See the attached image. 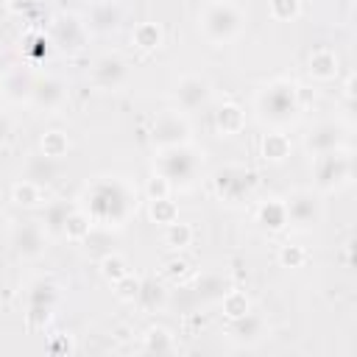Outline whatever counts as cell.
Listing matches in <instances>:
<instances>
[{
	"label": "cell",
	"instance_id": "obj_17",
	"mask_svg": "<svg viewBox=\"0 0 357 357\" xmlns=\"http://www.w3.org/2000/svg\"><path fill=\"white\" fill-rule=\"evenodd\" d=\"M120 22H123L120 6L112 3V0H106V3H95V6L89 8V17H86L84 25H86V31H92V33H112V31L120 28Z\"/></svg>",
	"mask_w": 357,
	"mask_h": 357
},
{
	"label": "cell",
	"instance_id": "obj_39",
	"mask_svg": "<svg viewBox=\"0 0 357 357\" xmlns=\"http://www.w3.org/2000/svg\"><path fill=\"white\" fill-rule=\"evenodd\" d=\"M170 190H173V184H170L162 173H153V176L148 178V184H145V195H148V201H153V198H167Z\"/></svg>",
	"mask_w": 357,
	"mask_h": 357
},
{
	"label": "cell",
	"instance_id": "obj_30",
	"mask_svg": "<svg viewBox=\"0 0 357 357\" xmlns=\"http://www.w3.org/2000/svg\"><path fill=\"white\" fill-rule=\"evenodd\" d=\"M67 215H70V206H67L64 201H50V204L45 206V218H42L39 223H42V229H45L47 234H61Z\"/></svg>",
	"mask_w": 357,
	"mask_h": 357
},
{
	"label": "cell",
	"instance_id": "obj_27",
	"mask_svg": "<svg viewBox=\"0 0 357 357\" xmlns=\"http://www.w3.org/2000/svg\"><path fill=\"white\" fill-rule=\"evenodd\" d=\"M92 218L84 212V209H70V215H67V220H64V237L67 240H75V243H81V240H86L89 234H92Z\"/></svg>",
	"mask_w": 357,
	"mask_h": 357
},
{
	"label": "cell",
	"instance_id": "obj_8",
	"mask_svg": "<svg viewBox=\"0 0 357 357\" xmlns=\"http://www.w3.org/2000/svg\"><path fill=\"white\" fill-rule=\"evenodd\" d=\"M151 139L156 148H173V145H184L190 142V123L181 112H159L151 123Z\"/></svg>",
	"mask_w": 357,
	"mask_h": 357
},
{
	"label": "cell",
	"instance_id": "obj_26",
	"mask_svg": "<svg viewBox=\"0 0 357 357\" xmlns=\"http://www.w3.org/2000/svg\"><path fill=\"white\" fill-rule=\"evenodd\" d=\"M56 301H59V287H56V282H50V279H36V282L28 287V307H50V310H56Z\"/></svg>",
	"mask_w": 357,
	"mask_h": 357
},
{
	"label": "cell",
	"instance_id": "obj_29",
	"mask_svg": "<svg viewBox=\"0 0 357 357\" xmlns=\"http://www.w3.org/2000/svg\"><path fill=\"white\" fill-rule=\"evenodd\" d=\"M11 201L17 206H22V209H33V206L42 204V187L33 184V181H28V178H22V181H17L11 187Z\"/></svg>",
	"mask_w": 357,
	"mask_h": 357
},
{
	"label": "cell",
	"instance_id": "obj_5",
	"mask_svg": "<svg viewBox=\"0 0 357 357\" xmlns=\"http://www.w3.org/2000/svg\"><path fill=\"white\" fill-rule=\"evenodd\" d=\"M351 173H354V162H351L349 148H335V151L318 153L312 162V178L321 192H335V190L346 187L351 181Z\"/></svg>",
	"mask_w": 357,
	"mask_h": 357
},
{
	"label": "cell",
	"instance_id": "obj_21",
	"mask_svg": "<svg viewBox=\"0 0 357 357\" xmlns=\"http://www.w3.org/2000/svg\"><path fill=\"white\" fill-rule=\"evenodd\" d=\"M137 304L145 312H156L167 304V287L156 279V276H145L139 279V293H137Z\"/></svg>",
	"mask_w": 357,
	"mask_h": 357
},
{
	"label": "cell",
	"instance_id": "obj_14",
	"mask_svg": "<svg viewBox=\"0 0 357 357\" xmlns=\"http://www.w3.org/2000/svg\"><path fill=\"white\" fill-rule=\"evenodd\" d=\"M128 75V64L117 53H106L92 64V84L100 89H117Z\"/></svg>",
	"mask_w": 357,
	"mask_h": 357
},
{
	"label": "cell",
	"instance_id": "obj_13",
	"mask_svg": "<svg viewBox=\"0 0 357 357\" xmlns=\"http://www.w3.org/2000/svg\"><path fill=\"white\" fill-rule=\"evenodd\" d=\"M173 95H176V100H178V106H181L184 112H195V109L206 106L212 89H209V81L201 78V75H181V78L176 81Z\"/></svg>",
	"mask_w": 357,
	"mask_h": 357
},
{
	"label": "cell",
	"instance_id": "obj_3",
	"mask_svg": "<svg viewBox=\"0 0 357 357\" xmlns=\"http://www.w3.org/2000/svg\"><path fill=\"white\" fill-rule=\"evenodd\" d=\"M198 28L209 42L226 45L243 31V11L229 0H215L201 11Z\"/></svg>",
	"mask_w": 357,
	"mask_h": 357
},
{
	"label": "cell",
	"instance_id": "obj_28",
	"mask_svg": "<svg viewBox=\"0 0 357 357\" xmlns=\"http://www.w3.org/2000/svg\"><path fill=\"white\" fill-rule=\"evenodd\" d=\"M162 39H165V33H162V28L156 25V22H139L134 31H131V42L139 47V50H159L162 47Z\"/></svg>",
	"mask_w": 357,
	"mask_h": 357
},
{
	"label": "cell",
	"instance_id": "obj_19",
	"mask_svg": "<svg viewBox=\"0 0 357 357\" xmlns=\"http://www.w3.org/2000/svg\"><path fill=\"white\" fill-rule=\"evenodd\" d=\"M257 223L265 229V231H282L287 229V209H284V201L282 198H268L257 206Z\"/></svg>",
	"mask_w": 357,
	"mask_h": 357
},
{
	"label": "cell",
	"instance_id": "obj_43",
	"mask_svg": "<svg viewBox=\"0 0 357 357\" xmlns=\"http://www.w3.org/2000/svg\"><path fill=\"white\" fill-rule=\"evenodd\" d=\"M184 268H187L184 259H170V262H167V273H170V276H181Z\"/></svg>",
	"mask_w": 357,
	"mask_h": 357
},
{
	"label": "cell",
	"instance_id": "obj_4",
	"mask_svg": "<svg viewBox=\"0 0 357 357\" xmlns=\"http://www.w3.org/2000/svg\"><path fill=\"white\" fill-rule=\"evenodd\" d=\"M198 170H201V156L187 142L173 148H159L156 153V173H162L173 187H190Z\"/></svg>",
	"mask_w": 357,
	"mask_h": 357
},
{
	"label": "cell",
	"instance_id": "obj_40",
	"mask_svg": "<svg viewBox=\"0 0 357 357\" xmlns=\"http://www.w3.org/2000/svg\"><path fill=\"white\" fill-rule=\"evenodd\" d=\"M47 351L50 354H75V343H73V337L70 335H64V332H59V335H53L50 340H47Z\"/></svg>",
	"mask_w": 357,
	"mask_h": 357
},
{
	"label": "cell",
	"instance_id": "obj_6",
	"mask_svg": "<svg viewBox=\"0 0 357 357\" xmlns=\"http://www.w3.org/2000/svg\"><path fill=\"white\" fill-rule=\"evenodd\" d=\"M212 187H215V195H218L220 201H226V204H240V201H245V198L254 192L257 178H254V173H251L248 167H243V165H223V167L215 170Z\"/></svg>",
	"mask_w": 357,
	"mask_h": 357
},
{
	"label": "cell",
	"instance_id": "obj_41",
	"mask_svg": "<svg viewBox=\"0 0 357 357\" xmlns=\"http://www.w3.org/2000/svg\"><path fill=\"white\" fill-rule=\"evenodd\" d=\"M53 318V310L50 307H28V326L31 329H45Z\"/></svg>",
	"mask_w": 357,
	"mask_h": 357
},
{
	"label": "cell",
	"instance_id": "obj_10",
	"mask_svg": "<svg viewBox=\"0 0 357 357\" xmlns=\"http://www.w3.org/2000/svg\"><path fill=\"white\" fill-rule=\"evenodd\" d=\"M11 248L22 259H36L47 248V231L42 229L39 220H22L11 231Z\"/></svg>",
	"mask_w": 357,
	"mask_h": 357
},
{
	"label": "cell",
	"instance_id": "obj_24",
	"mask_svg": "<svg viewBox=\"0 0 357 357\" xmlns=\"http://www.w3.org/2000/svg\"><path fill=\"white\" fill-rule=\"evenodd\" d=\"M290 151H293L290 137L282 134V131H271V134H265L262 142H259V153H262V159L271 162V165H282V162L290 156Z\"/></svg>",
	"mask_w": 357,
	"mask_h": 357
},
{
	"label": "cell",
	"instance_id": "obj_34",
	"mask_svg": "<svg viewBox=\"0 0 357 357\" xmlns=\"http://www.w3.org/2000/svg\"><path fill=\"white\" fill-rule=\"evenodd\" d=\"M220 307H223V315L231 321V318H240V315H245L248 310H251V301H248V296L243 293V290H226L220 298Z\"/></svg>",
	"mask_w": 357,
	"mask_h": 357
},
{
	"label": "cell",
	"instance_id": "obj_38",
	"mask_svg": "<svg viewBox=\"0 0 357 357\" xmlns=\"http://www.w3.org/2000/svg\"><path fill=\"white\" fill-rule=\"evenodd\" d=\"M304 262H307L304 245L287 243V245L279 248V265H282V268H304Z\"/></svg>",
	"mask_w": 357,
	"mask_h": 357
},
{
	"label": "cell",
	"instance_id": "obj_18",
	"mask_svg": "<svg viewBox=\"0 0 357 357\" xmlns=\"http://www.w3.org/2000/svg\"><path fill=\"white\" fill-rule=\"evenodd\" d=\"M307 73H310L315 81H332V78H337V73H340L337 53L329 50V47H315V50L310 53Z\"/></svg>",
	"mask_w": 357,
	"mask_h": 357
},
{
	"label": "cell",
	"instance_id": "obj_20",
	"mask_svg": "<svg viewBox=\"0 0 357 357\" xmlns=\"http://www.w3.org/2000/svg\"><path fill=\"white\" fill-rule=\"evenodd\" d=\"M215 131L220 137H231V134H240L245 128V112L237 106V103H223L215 109Z\"/></svg>",
	"mask_w": 357,
	"mask_h": 357
},
{
	"label": "cell",
	"instance_id": "obj_23",
	"mask_svg": "<svg viewBox=\"0 0 357 357\" xmlns=\"http://www.w3.org/2000/svg\"><path fill=\"white\" fill-rule=\"evenodd\" d=\"M56 162L59 159H50V156H45L42 151L39 153H31L28 159H25V178L28 181H33V184H39V187H45V184H50L53 178H56Z\"/></svg>",
	"mask_w": 357,
	"mask_h": 357
},
{
	"label": "cell",
	"instance_id": "obj_15",
	"mask_svg": "<svg viewBox=\"0 0 357 357\" xmlns=\"http://www.w3.org/2000/svg\"><path fill=\"white\" fill-rule=\"evenodd\" d=\"M67 100V84L56 75H42L33 81V89H31V103L50 112V109H59L61 103Z\"/></svg>",
	"mask_w": 357,
	"mask_h": 357
},
{
	"label": "cell",
	"instance_id": "obj_1",
	"mask_svg": "<svg viewBox=\"0 0 357 357\" xmlns=\"http://www.w3.org/2000/svg\"><path fill=\"white\" fill-rule=\"evenodd\" d=\"M84 204H86V215L92 218V223L106 226V229L112 226L120 229L137 209V192L123 178L103 176L86 187Z\"/></svg>",
	"mask_w": 357,
	"mask_h": 357
},
{
	"label": "cell",
	"instance_id": "obj_46",
	"mask_svg": "<svg viewBox=\"0 0 357 357\" xmlns=\"http://www.w3.org/2000/svg\"><path fill=\"white\" fill-rule=\"evenodd\" d=\"M0 220H3V215H0Z\"/></svg>",
	"mask_w": 357,
	"mask_h": 357
},
{
	"label": "cell",
	"instance_id": "obj_42",
	"mask_svg": "<svg viewBox=\"0 0 357 357\" xmlns=\"http://www.w3.org/2000/svg\"><path fill=\"white\" fill-rule=\"evenodd\" d=\"M36 3L39 0H6L8 11H14V14H28L31 8H36Z\"/></svg>",
	"mask_w": 357,
	"mask_h": 357
},
{
	"label": "cell",
	"instance_id": "obj_9",
	"mask_svg": "<svg viewBox=\"0 0 357 357\" xmlns=\"http://www.w3.org/2000/svg\"><path fill=\"white\" fill-rule=\"evenodd\" d=\"M50 42L64 53H78L86 45V25L75 14H59L50 22Z\"/></svg>",
	"mask_w": 357,
	"mask_h": 357
},
{
	"label": "cell",
	"instance_id": "obj_33",
	"mask_svg": "<svg viewBox=\"0 0 357 357\" xmlns=\"http://www.w3.org/2000/svg\"><path fill=\"white\" fill-rule=\"evenodd\" d=\"M148 218L159 226H167V223L178 220V206H176V201H170V195L153 198V201H148Z\"/></svg>",
	"mask_w": 357,
	"mask_h": 357
},
{
	"label": "cell",
	"instance_id": "obj_22",
	"mask_svg": "<svg viewBox=\"0 0 357 357\" xmlns=\"http://www.w3.org/2000/svg\"><path fill=\"white\" fill-rule=\"evenodd\" d=\"M139 349L145 354H173V351H178L176 337L167 326H148L142 332V346Z\"/></svg>",
	"mask_w": 357,
	"mask_h": 357
},
{
	"label": "cell",
	"instance_id": "obj_11",
	"mask_svg": "<svg viewBox=\"0 0 357 357\" xmlns=\"http://www.w3.org/2000/svg\"><path fill=\"white\" fill-rule=\"evenodd\" d=\"M226 335H229L237 346H257V343L268 335V324H265V318H262L259 312L248 310L245 315H240V318H231V321H229Z\"/></svg>",
	"mask_w": 357,
	"mask_h": 357
},
{
	"label": "cell",
	"instance_id": "obj_16",
	"mask_svg": "<svg viewBox=\"0 0 357 357\" xmlns=\"http://www.w3.org/2000/svg\"><path fill=\"white\" fill-rule=\"evenodd\" d=\"M33 75L28 67H8L3 75H0V95L14 100V103H22V100H31V89H33Z\"/></svg>",
	"mask_w": 357,
	"mask_h": 357
},
{
	"label": "cell",
	"instance_id": "obj_31",
	"mask_svg": "<svg viewBox=\"0 0 357 357\" xmlns=\"http://www.w3.org/2000/svg\"><path fill=\"white\" fill-rule=\"evenodd\" d=\"M165 245L173 248V251H181L192 243V226L190 223H181V220H173L165 226V234H162Z\"/></svg>",
	"mask_w": 357,
	"mask_h": 357
},
{
	"label": "cell",
	"instance_id": "obj_2",
	"mask_svg": "<svg viewBox=\"0 0 357 357\" xmlns=\"http://www.w3.org/2000/svg\"><path fill=\"white\" fill-rule=\"evenodd\" d=\"M254 106H257V114H259L262 123H268L273 128L290 126L301 112L298 84H293L290 78H276V81H271L268 86H262L257 92Z\"/></svg>",
	"mask_w": 357,
	"mask_h": 357
},
{
	"label": "cell",
	"instance_id": "obj_44",
	"mask_svg": "<svg viewBox=\"0 0 357 357\" xmlns=\"http://www.w3.org/2000/svg\"><path fill=\"white\" fill-rule=\"evenodd\" d=\"M6 134H8V120H6V117H0V142L6 139Z\"/></svg>",
	"mask_w": 357,
	"mask_h": 357
},
{
	"label": "cell",
	"instance_id": "obj_45",
	"mask_svg": "<svg viewBox=\"0 0 357 357\" xmlns=\"http://www.w3.org/2000/svg\"><path fill=\"white\" fill-rule=\"evenodd\" d=\"M351 95H354V78L346 81V98H351Z\"/></svg>",
	"mask_w": 357,
	"mask_h": 357
},
{
	"label": "cell",
	"instance_id": "obj_36",
	"mask_svg": "<svg viewBox=\"0 0 357 357\" xmlns=\"http://www.w3.org/2000/svg\"><path fill=\"white\" fill-rule=\"evenodd\" d=\"M268 11L276 22H290L301 14V0H268Z\"/></svg>",
	"mask_w": 357,
	"mask_h": 357
},
{
	"label": "cell",
	"instance_id": "obj_12",
	"mask_svg": "<svg viewBox=\"0 0 357 357\" xmlns=\"http://www.w3.org/2000/svg\"><path fill=\"white\" fill-rule=\"evenodd\" d=\"M304 148L318 156V153H326V151H335V148H346V128L340 123H318L315 128H310L307 139H304Z\"/></svg>",
	"mask_w": 357,
	"mask_h": 357
},
{
	"label": "cell",
	"instance_id": "obj_35",
	"mask_svg": "<svg viewBox=\"0 0 357 357\" xmlns=\"http://www.w3.org/2000/svg\"><path fill=\"white\" fill-rule=\"evenodd\" d=\"M126 273H131L126 257H120V254H106V257L100 259V276H103L109 284L117 282V279H123Z\"/></svg>",
	"mask_w": 357,
	"mask_h": 357
},
{
	"label": "cell",
	"instance_id": "obj_32",
	"mask_svg": "<svg viewBox=\"0 0 357 357\" xmlns=\"http://www.w3.org/2000/svg\"><path fill=\"white\" fill-rule=\"evenodd\" d=\"M39 151L50 159H61L70 151V137L64 131H45L42 139H39Z\"/></svg>",
	"mask_w": 357,
	"mask_h": 357
},
{
	"label": "cell",
	"instance_id": "obj_37",
	"mask_svg": "<svg viewBox=\"0 0 357 357\" xmlns=\"http://www.w3.org/2000/svg\"><path fill=\"white\" fill-rule=\"evenodd\" d=\"M112 287H114V296H117L120 301H126V304H134V301H137V293H139V276H134V273H126L123 279L112 282Z\"/></svg>",
	"mask_w": 357,
	"mask_h": 357
},
{
	"label": "cell",
	"instance_id": "obj_7",
	"mask_svg": "<svg viewBox=\"0 0 357 357\" xmlns=\"http://www.w3.org/2000/svg\"><path fill=\"white\" fill-rule=\"evenodd\" d=\"M284 209H287V226L296 229H315L321 223L324 206L318 201V195L312 190H296L284 198Z\"/></svg>",
	"mask_w": 357,
	"mask_h": 357
},
{
	"label": "cell",
	"instance_id": "obj_25",
	"mask_svg": "<svg viewBox=\"0 0 357 357\" xmlns=\"http://www.w3.org/2000/svg\"><path fill=\"white\" fill-rule=\"evenodd\" d=\"M190 293H192V298H195V304H206V301H215V298H220L226 290H229V284H226V279H220V276H201V279H195L190 287H187Z\"/></svg>",
	"mask_w": 357,
	"mask_h": 357
}]
</instances>
